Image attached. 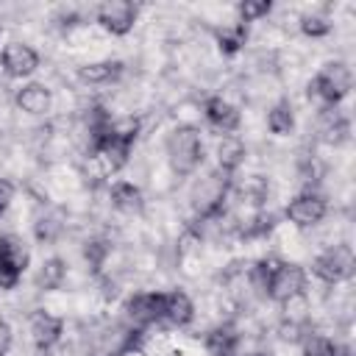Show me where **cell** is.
<instances>
[{
  "label": "cell",
  "instance_id": "13",
  "mask_svg": "<svg viewBox=\"0 0 356 356\" xmlns=\"http://www.w3.org/2000/svg\"><path fill=\"white\" fill-rule=\"evenodd\" d=\"M317 139L328 147H339L350 139V120L337 108H320L317 114Z\"/></svg>",
  "mask_w": 356,
  "mask_h": 356
},
{
  "label": "cell",
  "instance_id": "6",
  "mask_svg": "<svg viewBox=\"0 0 356 356\" xmlns=\"http://www.w3.org/2000/svg\"><path fill=\"white\" fill-rule=\"evenodd\" d=\"M306 286H309V273L306 267L295 264V261H281L275 267V273L270 275L267 286H264V295L273 300V303H286L292 298H300L306 295Z\"/></svg>",
  "mask_w": 356,
  "mask_h": 356
},
{
  "label": "cell",
  "instance_id": "14",
  "mask_svg": "<svg viewBox=\"0 0 356 356\" xmlns=\"http://www.w3.org/2000/svg\"><path fill=\"white\" fill-rule=\"evenodd\" d=\"M14 103L19 111L31 117H44L53 108V92L39 81H28L14 92Z\"/></svg>",
  "mask_w": 356,
  "mask_h": 356
},
{
  "label": "cell",
  "instance_id": "16",
  "mask_svg": "<svg viewBox=\"0 0 356 356\" xmlns=\"http://www.w3.org/2000/svg\"><path fill=\"white\" fill-rule=\"evenodd\" d=\"M161 320L170 323V325H175V328L192 325V320H195V300L184 289H167L164 292Z\"/></svg>",
  "mask_w": 356,
  "mask_h": 356
},
{
  "label": "cell",
  "instance_id": "23",
  "mask_svg": "<svg viewBox=\"0 0 356 356\" xmlns=\"http://www.w3.org/2000/svg\"><path fill=\"white\" fill-rule=\"evenodd\" d=\"M300 353L303 356H350V350L345 345H339L337 339H331L325 334H314V331H309L300 339Z\"/></svg>",
  "mask_w": 356,
  "mask_h": 356
},
{
  "label": "cell",
  "instance_id": "28",
  "mask_svg": "<svg viewBox=\"0 0 356 356\" xmlns=\"http://www.w3.org/2000/svg\"><path fill=\"white\" fill-rule=\"evenodd\" d=\"M306 323H295V320H281L278 323V337L284 342H300L306 337Z\"/></svg>",
  "mask_w": 356,
  "mask_h": 356
},
{
  "label": "cell",
  "instance_id": "10",
  "mask_svg": "<svg viewBox=\"0 0 356 356\" xmlns=\"http://www.w3.org/2000/svg\"><path fill=\"white\" fill-rule=\"evenodd\" d=\"M161 309H164V292L150 289V292H136L125 300V317L131 325L136 328H147L153 323L161 320Z\"/></svg>",
  "mask_w": 356,
  "mask_h": 356
},
{
  "label": "cell",
  "instance_id": "12",
  "mask_svg": "<svg viewBox=\"0 0 356 356\" xmlns=\"http://www.w3.org/2000/svg\"><path fill=\"white\" fill-rule=\"evenodd\" d=\"M28 334H31V342L33 348H50V345H58L64 339V317L58 314H50L44 309H36L31 312L28 317Z\"/></svg>",
  "mask_w": 356,
  "mask_h": 356
},
{
  "label": "cell",
  "instance_id": "9",
  "mask_svg": "<svg viewBox=\"0 0 356 356\" xmlns=\"http://www.w3.org/2000/svg\"><path fill=\"white\" fill-rule=\"evenodd\" d=\"M39 53L25 44V42H8L0 53V67L8 78L14 81H22V78H31L36 70H39Z\"/></svg>",
  "mask_w": 356,
  "mask_h": 356
},
{
  "label": "cell",
  "instance_id": "31",
  "mask_svg": "<svg viewBox=\"0 0 356 356\" xmlns=\"http://www.w3.org/2000/svg\"><path fill=\"white\" fill-rule=\"evenodd\" d=\"M36 356H72V348L58 342V345H50V348H39Z\"/></svg>",
  "mask_w": 356,
  "mask_h": 356
},
{
  "label": "cell",
  "instance_id": "20",
  "mask_svg": "<svg viewBox=\"0 0 356 356\" xmlns=\"http://www.w3.org/2000/svg\"><path fill=\"white\" fill-rule=\"evenodd\" d=\"M33 281H36V289H42V292H56V289H61L64 281H67V261H64L61 256H47V259L39 264Z\"/></svg>",
  "mask_w": 356,
  "mask_h": 356
},
{
  "label": "cell",
  "instance_id": "3",
  "mask_svg": "<svg viewBox=\"0 0 356 356\" xmlns=\"http://www.w3.org/2000/svg\"><path fill=\"white\" fill-rule=\"evenodd\" d=\"M350 83H353V78H350L348 64L345 61H328L309 81V97H314L320 103V108H337L348 97Z\"/></svg>",
  "mask_w": 356,
  "mask_h": 356
},
{
  "label": "cell",
  "instance_id": "25",
  "mask_svg": "<svg viewBox=\"0 0 356 356\" xmlns=\"http://www.w3.org/2000/svg\"><path fill=\"white\" fill-rule=\"evenodd\" d=\"M270 14H273V3L270 0H242L236 6V22H242V25L267 19Z\"/></svg>",
  "mask_w": 356,
  "mask_h": 356
},
{
  "label": "cell",
  "instance_id": "7",
  "mask_svg": "<svg viewBox=\"0 0 356 356\" xmlns=\"http://www.w3.org/2000/svg\"><path fill=\"white\" fill-rule=\"evenodd\" d=\"M284 217L295 225V228H314L328 217V200L317 192V189H303L295 197H289Z\"/></svg>",
  "mask_w": 356,
  "mask_h": 356
},
{
  "label": "cell",
  "instance_id": "33",
  "mask_svg": "<svg viewBox=\"0 0 356 356\" xmlns=\"http://www.w3.org/2000/svg\"><path fill=\"white\" fill-rule=\"evenodd\" d=\"M0 31H3V19H0Z\"/></svg>",
  "mask_w": 356,
  "mask_h": 356
},
{
  "label": "cell",
  "instance_id": "22",
  "mask_svg": "<svg viewBox=\"0 0 356 356\" xmlns=\"http://www.w3.org/2000/svg\"><path fill=\"white\" fill-rule=\"evenodd\" d=\"M267 131L275 136H289L295 131V108L289 100H275L267 108Z\"/></svg>",
  "mask_w": 356,
  "mask_h": 356
},
{
  "label": "cell",
  "instance_id": "29",
  "mask_svg": "<svg viewBox=\"0 0 356 356\" xmlns=\"http://www.w3.org/2000/svg\"><path fill=\"white\" fill-rule=\"evenodd\" d=\"M14 192H17V189H14V184H11V181H6V178H0V214L11 206Z\"/></svg>",
  "mask_w": 356,
  "mask_h": 356
},
{
  "label": "cell",
  "instance_id": "18",
  "mask_svg": "<svg viewBox=\"0 0 356 356\" xmlns=\"http://www.w3.org/2000/svg\"><path fill=\"white\" fill-rule=\"evenodd\" d=\"M108 200H111V206H114L117 211H122V214H142V209H145V195H142V189H139L134 181H125V178H120V181H114V184L108 186Z\"/></svg>",
  "mask_w": 356,
  "mask_h": 356
},
{
  "label": "cell",
  "instance_id": "32",
  "mask_svg": "<svg viewBox=\"0 0 356 356\" xmlns=\"http://www.w3.org/2000/svg\"><path fill=\"white\" fill-rule=\"evenodd\" d=\"M245 356H273V353H267V350H253V353H245Z\"/></svg>",
  "mask_w": 356,
  "mask_h": 356
},
{
  "label": "cell",
  "instance_id": "24",
  "mask_svg": "<svg viewBox=\"0 0 356 356\" xmlns=\"http://www.w3.org/2000/svg\"><path fill=\"white\" fill-rule=\"evenodd\" d=\"M81 253H83V261L89 264V270H92L95 275H100L103 267H106V261H108V256H111V242H108L106 236H89V239L83 242Z\"/></svg>",
  "mask_w": 356,
  "mask_h": 356
},
{
  "label": "cell",
  "instance_id": "1",
  "mask_svg": "<svg viewBox=\"0 0 356 356\" xmlns=\"http://www.w3.org/2000/svg\"><path fill=\"white\" fill-rule=\"evenodd\" d=\"M234 189V175H225L222 170H209L203 178H197L189 189V206L200 222H217L225 214V200Z\"/></svg>",
  "mask_w": 356,
  "mask_h": 356
},
{
  "label": "cell",
  "instance_id": "5",
  "mask_svg": "<svg viewBox=\"0 0 356 356\" xmlns=\"http://www.w3.org/2000/svg\"><path fill=\"white\" fill-rule=\"evenodd\" d=\"M31 253L22 236L17 234H0V292L17 289L25 270H28Z\"/></svg>",
  "mask_w": 356,
  "mask_h": 356
},
{
  "label": "cell",
  "instance_id": "4",
  "mask_svg": "<svg viewBox=\"0 0 356 356\" xmlns=\"http://www.w3.org/2000/svg\"><path fill=\"white\" fill-rule=\"evenodd\" d=\"M356 270V259L350 245H331L325 250H320L312 259V275L328 286H337L342 281H350Z\"/></svg>",
  "mask_w": 356,
  "mask_h": 356
},
{
  "label": "cell",
  "instance_id": "34",
  "mask_svg": "<svg viewBox=\"0 0 356 356\" xmlns=\"http://www.w3.org/2000/svg\"><path fill=\"white\" fill-rule=\"evenodd\" d=\"M114 356H117V353H114Z\"/></svg>",
  "mask_w": 356,
  "mask_h": 356
},
{
  "label": "cell",
  "instance_id": "21",
  "mask_svg": "<svg viewBox=\"0 0 356 356\" xmlns=\"http://www.w3.org/2000/svg\"><path fill=\"white\" fill-rule=\"evenodd\" d=\"M214 42L222 56H236L248 44V25L242 22H228L222 28H214Z\"/></svg>",
  "mask_w": 356,
  "mask_h": 356
},
{
  "label": "cell",
  "instance_id": "8",
  "mask_svg": "<svg viewBox=\"0 0 356 356\" xmlns=\"http://www.w3.org/2000/svg\"><path fill=\"white\" fill-rule=\"evenodd\" d=\"M97 25L111 36H128L139 19V6L131 0H108L95 8Z\"/></svg>",
  "mask_w": 356,
  "mask_h": 356
},
{
  "label": "cell",
  "instance_id": "2",
  "mask_svg": "<svg viewBox=\"0 0 356 356\" xmlns=\"http://www.w3.org/2000/svg\"><path fill=\"white\" fill-rule=\"evenodd\" d=\"M164 150H167V161H170V167H172L175 175H181V178L192 175L200 167V161H203V139H200V131L195 125H189V122L175 125L167 134Z\"/></svg>",
  "mask_w": 356,
  "mask_h": 356
},
{
  "label": "cell",
  "instance_id": "17",
  "mask_svg": "<svg viewBox=\"0 0 356 356\" xmlns=\"http://www.w3.org/2000/svg\"><path fill=\"white\" fill-rule=\"evenodd\" d=\"M239 342H242V337L234 323H220V325L209 328L203 337V348L209 356H236Z\"/></svg>",
  "mask_w": 356,
  "mask_h": 356
},
{
  "label": "cell",
  "instance_id": "30",
  "mask_svg": "<svg viewBox=\"0 0 356 356\" xmlns=\"http://www.w3.org/2000/svg\"><path fill=\"white\" fill-rule=\"evenodd\" d=\"M11 342H14V331L6 320H0V356H6L11 350Z\"/></svg>",
  "mask_w": 356,
  "mask_h": 356
},
{
  "label": "cell",
  "instance_id": "27",
  "mask_svg": "<svg viewBox=\"0 0 356 356\" xmlns=\"http://www.w3.org/2000/svg\"><path fill=\"white\" fill-rule=\"evenodd\" d=\"M298 28H300V33L309 36V39H323V36L331 33V19H328L325 14H303V17L298 19Z\"/></svg>",
  "mask_w": 356,
  "mask_h": 356
},
{
  "label": "cell",
  "instance_id": "26",
  "mask_svg": "<svg viewBox=\"0 0 356 356\" xmlns=\"http://www.w3.org/2000/svg\"><path fill=\"white\" fill-rule=\"evenodd\" d=\"M61 234H64V222H61L56 214H42V217L33 222V236H36V242H42V245H53Z\"/></svg>",
  "mask_w": 356,
  "mask_h": 356
},
{
  "label": "cell",
  "instance_id": "15",
  "mask_svg": "<svg viewBox=\"0 0 356 356\" xmlns=\"http://www.w3.org/2000/svg\"><path fill=\"white\" fill-rule=\"evenodd\" d=\"M125 64L117 58H103V61H89L78 67V81L86 86H111L122 78Z\"/></svg>",
  "mask_w": 356,
  "mask_h": 356
},
{
  "label": "cell",
  "instance_id": "19",
  "mask_svg": "<svg viewBox=\"0 0 356 356\" xmlns=\"http://www.w3.org/2000/svg\"><path fill=\"white\" fill-rule=\"evenodd\" d=\"M248 159V147L236 134H225L217 142V170H222L225 175H234Z\"/></svg>",
  "mask_w": 356,
  "mask_h": 356
},
{
  "label": "cell",
  "instance_id": "11",
  "mask_svg": "<svg viewBox=\"0 0 356 356\" xmlns=\"http://www.w3.org/2000/svg\"><path fill=\"white\" fill-rule=\"evenodd\" d=\"M203 117H206V122H209L214 131H220L222 136H225V134H236L239 125H242V111H239L228 97H222V95H209V97L203 100Z\"/></svg>",
  "mask_w": 356,
  "mask_h": 356
}]
</instances>
